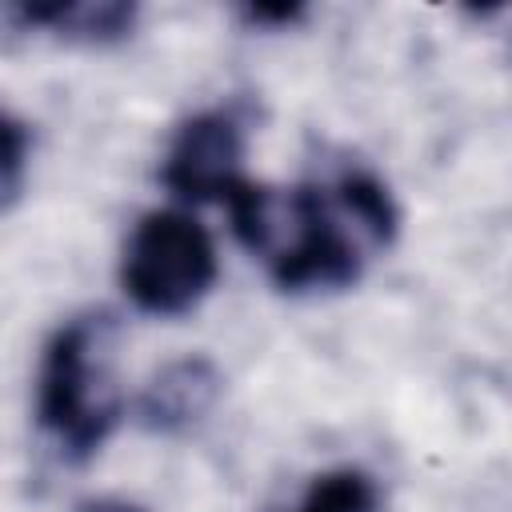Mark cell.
Returning a JSON list of instances; mask_svg holds the SVG:
<instances>
[{"mask_svg": "<svg viewBox=\"0 0 512 512\" xmlns=\"http://www.w3.org/2000/svg\"><path fill=\"white\" fill-rule=\"evenodd\" d=\"M224 204L236 240L284 292L356 284L364 264L384 252L400 228L388 184L368 168H344L332 180L296 188L240 180Z\"/></svg>", "mask_w": 512, "mask_h": 512, "instance_id": "1", "label": "cell"}, {"mask_svg": "<svg viewBox=\"0 0 512 512\" xmlns=\"http://www.w3.org/2000/svg\"><path fill=\"white\" fill-rule=\"evenodd\" d=\"M116 336L112 312L92 308L64 320L40 356L36 420L76 464L92 460L124 416L116 388Z\"/></svg>", "mask_w": 512, "mask_h": 512, "instance_id": "2", "label": "cell"}, {"mask_svg": "<svg viewBox=\"0 0 512 512\" xmlns=\"http://www.w3.org/2000/svg\"><path fill=\"white\" fill-rule=\"evenodd\" d=\"M216 272V244L208 228L184 208L144 212L120 256V284L132 308L164 320L188 316L212 292Z\"/></svg>", "mask_w": 512, "mask_h": 512, "instance_id": "3", "label": "cell"}, {"mask_svg": "<svg viewBox=\"0 0 512 512\" xmlns=\"http://www.w3.org/2000/svg\"><path fill=\"white\" fill-rule=\"evenodd\" d=\"M244 148H248V120L240 108L220 104L188 116L164 152L160 180L184 204L228 200V192L248 180L244 176Z\"/></svg>", "mask_w": 512, "mask_h": 512, "instance_id": "4", "label": "cell"}, {"mask_svg": "<svg viewBox=\"0 0 512 512\" xmlns=\"http://www.w3.org/2000/svg\"><path fill=\"white\" fill-rule=\"evenodd\" d=\"M220 388H224V376L208 356L168 360L160 372H152V380L144 384V392L136 400L140 424L148 432H164V436L188 432L192 424H200L212 412V404L220 400Z\"/></svg>", "mask_w": 512, "mask_h": 512, "instance_id": "5", "label": "cell"}, {"mask_svg": "<svg viewBox=\"0 0 512 512\" xmlns=\"http://www.w3.org/2000/svg\"><path fill=\"white\" fill-rule=\"evenodd\" d=\"M4 20L20 32H44L64 44H120L132 36L140 8L128 0H76V4H16L4 8Z\"/></svg>", "mask_w": 512, "mask_h": 512, "instance_id": "6", "label": "cell"}, {"mask_svg": "<svg viewBox=\"0 0 512 512\" xmlns=\"http://www.w3.org/2000/svg\"><path fill=\"white\" fill-rule=\"evenodd\" d=\"M380 508H384V496L376 476L352 464L312 476L296 504V512H380Z\"/></svg>", "mask_w": 512, "mask_h": 512, "instance_id": "7", "label": "cell"}, {"mask_svg": "<svg viewBox=\"0 0 512 512\" xmlns=\"http://www.w3.org/2000/svg\"><path fill=\"white\" fill-rule=\"evenodd\" d=\"M28 152H32V132L12 112L0 108V212H8L24 188Z\"/></svg>", "mask_w": 512, "mask_h": 512, "instance_id": "8", "label": "cell"}, {"mask_svg": "<svg viewBox=\"0 0 512 512\" xmlns=\"http://www.w3.org/2000/svg\"><path fill=\"white\" fill-rule=\"evenodd\" d=\"M240 16L252 28H292L296 20H304V4H244Z\"/></svg>", "mask_w": 512, "mask_h": 512, "instance_id": "9", "label": "cell"}, {"mask_svg": "<svg viewBox=\"0 0 512 512\" xmlns=\"http://www.w3.org/2000/svg\"><path fill=\"white\" fill-rule=\"evenodd\" d=\"M80 512H140V508H132V504H124V500H92V504H84Z\"/></svg>", "mask_w": 512, "mask_h": 512, "instance_id": "10", "label": "cell"}]
</instances>
